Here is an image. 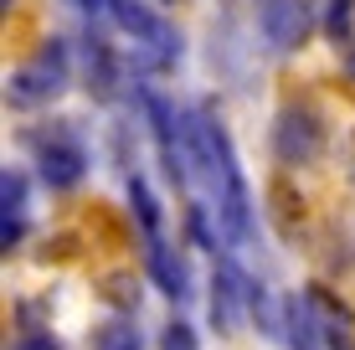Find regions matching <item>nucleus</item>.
<instances>
[{"label": "nucleus", "instance_id": "nucleus-1", "mask_svg": "<svg viewBox=\"0 0 355 350\" xmlns=\"http://www.w3.org/2000/svg\"><path fill=\"white\" fill-rule=\"evenodd\" d=\"M186 165L191 180H201L216 201V216H222L232 243H248L252 237V207H248V180L237 170V155H232V139L222 129V119L206 114V108H191L186 114Z\"/></svg>", "mask_w": 355, "mask_h": 350}, {"label": "nucleus", "instance_id": "nucleus-3", "mask_svg": "<svg viewBox=\"0 0 355 350\" xmlns=\"http://www.w3.org/2000/svg\"><path fill=\"white\" fill-rule=\"evenodd\" d=\"M273 150H278L284 165H309L314 155L324 150L320 114H314L309 103H284V114H278V124H273Z\"/></svg>", "mask_w": 355, "mask_h": 350}, {"label": "nucleus", "instance_id": "nucleus-12", "mask_svg": "<svg viewBox=\"0 0 355 350\" xmlns=\"http://www.w3.org/2000/svg\"><path fill=\"white\" fill-rule=\"evenodd\" d=\"M88 78H93V88H98V93L114 88V57H108V46H103V42H88Z\"/></svg>", "mask_w": 355, "mask_h": 350}, {"label": "nucleus", "instance_id": "nucleus-7", "mask_svg": "<svg viewBox=\"0 0 355 350\" xmlns=\"http://www.w3.org/2000/svg\"><path fill=\"white\" fill-rule=\"evenodd\" d=\"M21 227H26V180L6 170L0 175V243H21Z\"/></svg>", "mask_w": 355, "mask_h": 350}, {"label": "nucleus", "instance_id": "nucleus-4", "mask_svg": "<svg viewBox=\"0 0 355 350\" xmlns=\"http://www.w3.org/2000/svg\"><path fill=\"white\" fill-rule=\"evenodd\" d=\"M314 6L320 0H258V31L273 52H293L314 26Z\"/></svg>", "mask_w": 355, "mask_h": 350}, {"label": "nucleus", "instance_id": "nucleus-9", "mask_svg": "<svg viewBox=\"0 0 355 350\" xmlns=\"http://www.w3.org/2000/svg\"><path fill=\"white\" fill-rule=\"evenodd\" d=\"M309 309H320V315H314V324H324V330H329V340L350 335V309H345V304H335V299H329L324 288H309Z\"/></svg>", "mask_w": 355, "mask_h": 350}, {"label": "nucleus", "instance_id": "nucleus-2", "mask_svg": "<svg viewBox=\"0 0 355 350\" xmlns=\"http://www.w3.org/2000/svg\"><path fill=\"white\" fill-rule=\"evenodd\" d=\"M67 78H72V67H67V46H62V42H46L36 57H26V62L10 72L6 98L16 103V108H42V103H52L57 93L67 88Z\"/></svg>", "mask_w": 355, "mask_h": 350}, {"label": "nucleus", "instance_id": "nucleus-14", "mask_svg": "<svg viewBox=\"0 0 355 350\" xmlns=\"http://www.w3.org/2000/svg\"><path fill=\"white\" fill-rule=\"evenodd\" d=\"M165 350H191V330H186V324H170V330H165Z\"/></svg>", "mask_w": 355, "mask_h": 350}, {"label": "nucleus", "instance_id": "nucleus-10", "mask_svg": "<svg viewBox=\"0 0 355 350\" xmlns=\"http://www.w3.org/2000/svg\"><path fill=\"white\" fill-rule=\"evenodd\" d=\"M288 340L293 350H314V340H320V324H314V309H309V299H293L288 304Z\"/></svg>", "mask_w": 355, "mask_h": 350}, {"label": "nucleus", "instance_id": "nucleus-16", "mask_svg": "<svg viewBox=\"0 0 355 350\" xmlns=\"http://www.w3.org/2000/svg\"><path fill=\"white\" fill-rule=\"evenodd\" d=\"M345 72L355 78V36H350V46H345Z\"/></svg>", "mask_w": 355, "mask_h": 350}, {"label": "nucleus", "instance_id": "nucleus-15", "mask_svg": "<svg viewBox=\"0 0 355 350\" xmlns=\"http://www.w3.org/2000/svg\"><path fill=\"white\" fill-rule=\"evenodd\" d=\"M16 350H62V345H57L52 340V335H42V330H31V335H21V345Z\"/></svg>", "mask_w": 355, "mask_h": 350}, {"label": "nucleus", "instance_id": "nucleus-5", "mask_svg": "<svg viewBox=\"0 0 355 350\" xmlns=\"http://www.w3.org/2000/svg\"><path fill=\"white\" fill-rule=\"evenodd\" d=\"M36 160H42V175H46V186H52V191L78 186V180H83V170H88V155H83L72 139H46Z\"/></svg>", "mask_w": 355, "mask_h": 350}, {"label": "nucleus", "instance_id": "nucleus-11", "mask_svg": "<svg viewBox=\"0 0 355 350\" xmlns=\"http://www.w3.org/2000/svg\"><path fill=\"white\" fill-rule=\"evenodd\" d=\"M93 350H139V335H134V324H124V320H108L103 330L93 335Z\"/></svg>", "mask_w": 355, "mask_h": 350}, {"label": "nucleus", "instance_id": "nucleus-6", "mask_svg": "<svg viewBox=\"0 0 355 350\" xmlns=\"http://www.w3.org/2000/svg\"><path fill=\"white\" fill-rule=\"evenodd\" d=\"M211 320H216V330H237L242 324V273L232 263H216V273H211Z\"/></svg>", "mask_w": 355, "mask_h": 350}, {"label": "nucleus", "instance_id": "nucleus-13", "mask_svg": "<svg viewBox=\"0 0 355 350\" xmlns=\"http://www.w3.org/2000/svg\"><path fill=\"white\" fill-rule=\"evenodd\" d=\"M350 16H355V0H329L324 6V31L335 42H350Z\"/></svg>", "mask_w": 355, "mask_h": 350}, {"label": "nucleus", "instance_id": "nucleus-8", "mask_svg": "<svg viewBox=\"0 0 355 350\" xmlns=\"http://www.w3.org/2000/svg\"><path fill=\"white\" fill-rule=\"evenodd\" d=\"M150 268H155V283L170 299H186V268H180V258H170V247L160 237H150Z\"/></svg>", "mask_w": 355, "mask_h": 350}]
</instances>
